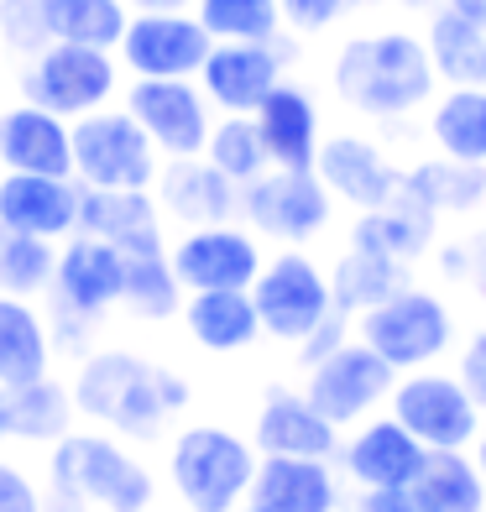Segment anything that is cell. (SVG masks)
Listing matches in <instances>:
<instances>
[{
	"label": "cell",
	"mask_w": 486,
	"mask_h": 512,
	"mask_svg": "<svg viewBox=\"0 0 486 512\" xmlns=\"http://www.w3.org/2000/svg\"><path fill=\"white\" fill-rule=\"evenodd\" d=\"M68 387H74V408L84 418H95L100 429L121 439H136V445H152L168 429V418L189 408V382L173 366H157L121 345L79 356Z\"/></svg>",
	"instance_id": "cell-1"
},
{
	"label": "cell",
	"mask_w": 486,
	"mask_h": 512,
	"mask_svg": "<svg viewBox=\"0 0 486 512\" xmlns=\"http://www.w3.org/2000/svg\"><path fill=\"white\" fill-rule=\"evenodd\" d=\"M48 486L95 512H152L157 481L110 429H74L48 455Z\"/></svg>",
	"instance_id": "cell-2"
},
{
	"label": "cell",
	"mask_w": 486,
	"mask_h": 512,
	"mask_svg": "<svg viewBox=\"0 0 486 512\" xmlns=\"http://www.w3.org/2000/svg\"><path fill=\"white\" fill-rule=\"evenodd\" d=\"M121 293H126V251H115L100 236H84V230L68 236L58 246V267H53V288H48V298H53V314H48L53 345L79 356L89 330L121 309Z\"/></svg>",
	"instance_id": "cell-3"
},
{
	"label": "cell",
	"mask_w": 486,
	"mask_h": 512,
	"mask_svg": "<svg viewBox=\"0 0 486 512\" xmlns=\"http://www.w3.org/2000/svg\"><path fill=\"white\" fill-rule=\"evenodd\" d=\"M335 89L366 115H403L429 100L434 58L419 37H403V32L356 37L340 48Z\"/></svg>",
	"instance_id": "cell-4"
},
{
	"label": "cell",
	"mask_w": 486,
	"mask_h": 512,
	"mask_svg": "<svg viewBox=\"0 0 486 512\" xmlns=\"http://www.w3.org/2000/svg\"><path fill=\"white\" fill-rule=\"evenodd\" d=\"M257 445L225 424H189L173 434L168 481L189 512H241L251 476H257Z\"/></svg>",
	"instance_id": "cell-5"
},
{
	"label": "cell",
	"mask_w": 486,
	"mask_h": 512,
	"mask_svg": "<svg viewBox=\"0 0 486 512\" xmlns=\"http://www.w3.org/2000/svg\"><path fill=\"white\" fill-rule=\"evenodd\" d=\"M115 79H121V58H110L105 48L53 42V48H42L37 58L21 63L16 89L27 105H42V110L63 115V121H79V115L110 105Z\"/></svg>",
	"instance_id": "cell-6"
},
{
	"label": "cell",
	"mask_w": 486,
	"mask_h": 512,
	"mask_svg": "<svg viewBox=\"0 0 486 512\" xmlns=\"http://www.w3.org/2000/svg\"><path fill=\"white\" fill-rule=\"evenodd\" d=\"M157 147L131 110H89L74 121V178L84 189H152Z\"/></svg>",
	"instance_id": "cell-7"
},
{
	"label": "cell",
	"mask_w": 486,
	"mask_h": 512,
	"mask_svg": "<svg viewBox=\"0 0 486 512\" xmlns=\"http://www.w3.org/2000/svg\"><path fill=\"white\" fill-rule=\"evenodd\" d=\"M251 304H257L262 335L304 345L319 324L335 314V293H330L324 272L309 262V256L283 251V256H272V267L257 272V283H251Z\"/></svg>",
	"instance_id": "cell-8"
},
{
	"label": "cell",
	"mask_w": 486,
	"mask_h": 512,
	"mask_svg": "<svg viewBox=\"0 0 486 512\" xmlns=\"http://www.w3.org/2000/svg\"><path fill=\"white\" fill-rule=\"evenodd\" d=\"M392 418L419 439L424 450H466L481 434V408L460 377L419 371L392 387Z\"/></svg>",
	"instance_id": "cell-9"
},
{
	"label": "cell",
	"mask_w": 486,
	"mask_h": 512,
	"mask_svg": "<svg viewBox=\"0 0 486 512\" xmlns=\"http://www.w3.org/2000/svg\"><path fill=\"white\" fill-rule=\"evenodd\" d=\"M361 340L392 366V371H413L429 366L439 351L450 345V309L429 293L398 288L387 304L361 314Z\"/></svg>",
	"instance_id": "cell-10"
},
{
	"label": "cell",
	"mask_w": 486,
	"mask_h": 512,
	"mask_svg": "<svg viewBox=\"0 0 486 512\" xmlns=\"http://www.w3.org/2000/svg\"><path fill=\"white\" fill-rule=\"evenodd\" d=\"M215 37L189 11H136L121 37V63L136 79H194L210 58Z\"/></svg>",
	"instance_id": "cell-11"
},
{
	"label": "cell",
	"mask_w": 486,
	"mask_h": 512,
	"mask_svg": "<svg viewBox=\"0 0 486 512\" xmlns=\"http://www.w3.org/2000/svg\"><path fill=\"white\" fill-rule=\"evenodd\" d=\"M392 371L372 345H351L345 340L340 351H330L324 361L309 366V387H304V398L330 418V424H356V418H366L382 398H392Z\"/></svg>",
	"instance_id": "cell-12"
},
{
	"label": "cell",
	"mask_w": 486,
	"mask_h": 512,
	"mask_svg": "<svg viewBox=\"0 0 486 512\" xmlns=\"http://www.w3.org/2000/svg\"><path fill=\"white\" fill-rule=\"evenodd\" d=\"M126 110L162 157H204L210 105H204V89H194L189 79H136L126 89Z\"/></svg>",
	"instance_id": "cell-13"
},
{
	"label": "cell",
	"mask_w": 486,
	"mask_h": 512,
	"mask_svg": "<svg viewBox=\"0 0 486 512\" xmlns=\"http://www.w3.org/2000/svg\"><path fill=\"white\" fill-rule=\"evenodd\" d=\"M246 220L267 230L277 241H304L330 220V189L319 173H293V168H272L262 178H251L241 189Z\"/></svg>",
	"instance_id": "cell-14"
},
{
	"label": "cell",
	"mask_w": 486,
	"mask_h": 512,
	"mask_svg": "<svg viewBox=\"0 0 486 512\" xmlns=\"http://www.w3.org/2000/svg\"><path fill=\"white\" fill-rule=\"evenodd\" d=\"M168 262H173L178 283L189 293H220V288H251L257 283L262 251L236 225H199L168 251Z\"/></svg>",
	"instance_id": "cell-15"
},
{
	"label": "cell",
	"mask_w": 486,
	"mask_h": 512,
	"mask_svg": "<svg viewBox=\"0 0 486 512\" xmlns=\"http://www.w3.org/2000/svg\"><path fill=\"white\" fill-rule=\"evenodd\" d=\"M84 183L48 173H0V225L63 246L79 230Z\"/></svg>",
	"instance_id": "cell-16"
},
{
	"label": "cell",
	"mask_w": 486,
	"mask_h": 512,
	"mask_svg": "<svg viewBox=\"0 0 486 512\" xmlns=\"http://www.w3.org/2000/svg\"><path fill=\"white\" fill-rule=\"evenodd\" d=\"M0 173L74 178V121L16 100L0 110Z\"/></svg>",
	"instance_id": "cell-17"
},
{
	"label": "cell",
	"mask_w": 486,
	"mask_h": 512,
	"mask_svg": "<svg viewBox=\"0 0 486 512\" xmlns=\"http://www.w3.org/2000/svg\"><path fill=\"white\" fill-rule=\"evenodd\" d=\"M283 74L277 42H215L199 68L204 100H215L225 115H257V105L272 95Z\"/></svg>",
	"instance_id": "cell-18"
},
{
	"label": "cell",
	"mask_w": 486,
	"mask_h": 512,
	"mask_svg": "<svg viewBox=\"0 0 486 512\" xmlns=\"http://www.w3.org/2000/svg\"><path fill=\"white\" fill-rule=\"evenodd\" d=\"M424 455L429 450L398 418H372V424L356 429V439H345L340 465L361 492H408L413 476L424 471Z\"/></svg>",
	"instance_id": "cell-19"
},
{
	"label": "cell",
	"mask_w": 486,
	"mask_h": 512,
	"mask_svg": "<svg viewBox=\"0 0 486 512\" xmlns=\"http://www.w3.org/2000/svg\"><path fill=\"white\" fill-rule=\"evenodd\" d=\"M257 455H293V460H335L340 455V429L324 418L304 392L272 387L257 408V429H251Z\"/></svg>",
	"instance_id": "cell-20"
},
{
	"label": "cell",
	"mask_w": 486,
	"mask_h": 512,
	"mask_svg": "<svg viewBox=\"0 0 486 512\" xmlns=\"http://www.w3.org/2000/svg\"><path fill=\"white\" fill-rule=\"evenodd\" d=\"M79 230L84 236H100L126 256H157L162 246V215L152 189H84L79 204ZM74 230V236H79Z\"/></svg>",
	"instance_id": "cell-21"
},
{
	"label": "cell",
	"mask_w": 486,
	"mask_h": 512,
	"mask_svg": "<svg viewBox=\"0 0 486 512\" xmlns=\"http://www.w3.org/2000/svg\"><path fill=\"white\" fill-rule=\"evenodd\" d=\"M157 204L183 225H230L241 209V183H230L210 157H168V168L157 173Z\"/></svg>",
	"instance_id": "cell-22"
},
{
	"label": "cell",
	"mask_w": 486,
	"mask_h": 512,
	"mask_svg": "<svg viewBox=\"0 0 486 512\" xmlns=\"http://www.w3.org/2000/svg\"><path fill=\"white\" fill-rule=\"evenodd\" d=\"M246 512H340V481L330 460L262 455L246 492Z\"/></svg>",
	"instance_id": "cell-23"
},
{
	"label": "cell",
	"mask_w": 486,
	"mask_h": 512,
	"mask_svg": "<svg viewBox=\"0 0 486 512\" xmlns=\"http://www.w3.org/2000/svg\"><path fill=\"white\" fill-rule=\"evenodd\" d=\"M74 387L58 377L0 387V445H58L63 434H74Z\"/></svg>",
	"instance_id": "cell-24"
},
{
	"label": "cell",
	"mask_w": 486,
	"mask_h": 512,
	"mask_svg": "<svg viewBox=\"0 0 486 512\" xmlns=\"http://www.w3.org/2000/svg\"><path fill=\"white\" fill-rule=\"evenodd\" d=\"M314 173L324 178V189H335L340 199H351L361 209H382L403 194L398 173L382 162V152L372 142H356V136H335L324 142L314 157Z\"/></svg>",
	"instance_id": "cell-25"
},
{
	"label": "cell",
	"mask_w": 486,
	"mask_h": 512,
	"mask_svg": "<svg viewBox=\"0 0 486 512\" xmlns=\"http://www.w3.org/2000/svg\"><path fill=\"white\" fill-rule=\"evenodd\" d=\"M257 131L262 147L272 157V168H293V173H314L319 157V115L314 100L293 84H277L272 95L257 105Z\"/></svg>",
	"instance_id": "cell-26"
},
{
	"label": "cell",
	"mask_w": 486,
	"mask_h": 512,
	"mask_svg": "<svg viewBox=\"0 0 486 512\" xmlns=\"http://www.w3.org/2000/svg\"><path fill=\"white\" fill-rule=\"evenodd\" d=\"M53 330L32 298H11L0 293V387H21V382H42L53 377Z\"/></svg>",
	"instance_id": "cell-27"
},
{
	"label": "cell",
	"mask_w": 486,
	"mask_h": 512,
	"mask_svg": "<svg viewBox=\"0 0 486 512\" xmlns=\"http://www.w3.org/2000/svg\"><path fill=\"white\" fill-rule=\"evenodd\" d=\"M183 324H189L194 345H204V351H215V356L246 351V345L262 335V319H257V304H251V288L189 293V304H183Z\"/></svg>",
	"instance_id": "cell-28"
},
{
	"label": "cell",
	"mask_w": 486,
	"mask_h": 512,
	"mask_svg": "<svg viewBox=\"0 0 486 512\" xmlns=\"http://www.w3.org/2000/svg\"><path fill=\"white\" fill-rule=\"evenodd\" d=\"M408 492L424 512H486V476L466 450H429Z\"/></svg>",
	"instance_id": "cell-29"
},
{
	"label": "cell",
	"mask_w": 486,
	"mask_h": 512,
	"mask_svg": "<svg viewBox=\"0 0 486 512\" xmlns=\"http://www.w3.org/2000/svg\"><path fill=\"white\" fill-rule=\"evenodd\" d=\"M429 58L460 89H486V21H471L445 6L429 27Z\"/></svg>",
	"instance_id": "cell-30"
},
{
	"label": "cell",
	"mask_w": 486,
	"mask_h": 512,
	"mask_svg": "<svg viewBox=\"0 0 486 512\" xmlns=\"http://www.w3.org/2000/svg\"><path fill=\"white\" fill-rule=\"evenodd\" d=\"M398 256H387V251H377V246H351L345 251V262L335 267V277H330V293H335V309H377V304H387L392 293H398Z\"/></svg>",
	"instance_id": "cell-31"
},
{
	"label": "cell",
	"mask_w": 486,
	"mask_h": 512,
	"mask_svg": "<svg viewBox=\"0 0 486 512\" xmlns=\"http://www.w3.org/2000/svg\"><path fill=\"white\" fill-rule=\"evenodd\" d=\"M48 6L53 42H84V48L115 53L126 37V0H42Z\"/></svg>",
	"instance_id": "cell-32"
},
{
	"label": "cell",
	"mask_w": 486,
	"mask_h": 512,
	"mask_svg": "<svg viewBox=\"0 0 486 512\" xmlns=\"http://www.w3.org/2000/svg\"><path fill=\"white\" fill-rule=\"evenodd\" d=\"M121 309L142 324H162L183 314V283L168 262V251L157 256H126V293H121Z\"/></svg>",
	"instance_id": "cell-33"
},
{
	"label": "cell",
	"mask_w": 486,
	"mask_h": 512,
	"mask_svg": "<svg viewBox=\"0 0 486 512\" xmlns=\"http://www.w3.org/2000/svg\"><path fill=\"white\" fill-rule=\"evenodd\" d=\"M434 142L450 162H486V89H455L434 105Z\"/></svg>",
	"instance_id": "cell-34"
},
{
	"label": "cell",
	"mask_w": 486,
	"mask_h": 512,
	"mask_svg": "<svg viewBox=\"0 0 486 512\" xmlns=\"http://www.w3.org/2000/svg\"><path fill=\"white\" fill-rule=\"evenodd\" d=\"M53 267H58V246L53 241H37V236H21V230L0 225V293L48 298Z\"/></svg>",
	"instance_id": "cell-35"
},
{
	"label": "cell",
	"mask_w": 486,
	"mask_h": 512,
	"mask_svg": "<svg viewBox=\"0 0 486 512\" xmlns=\"http://www.w3.org/2000/svg\"><path fill=\"white\" fill-rule=\"evenodd\" d=\"M356 241H361V246H377V251H387V256H398V262H408V256L429 241V204H419V199L403 189L392 204L366 209Z\"/></svg>",
	"instance_id": "cell-36"
},
{
	"label": "cell",
	"mask_w": 486,
	"mask_h": 512,
	"mask_svg": "<svg viewBox=\"0 0 486 512\" xmlns=\"http://www.w3.org/2000/svg\"><path fill=\"white\" fill-rule=\"evenodd\" d=\"M204 157L230 178V183H246L267 173V147H262V131H257V115H225L220 126H210V142H204Z\"/></svg>",
	"instance_id": "cell-37"
},
{
	"label": "cell",
	"mask_w": 486,
	"mask_h": 512,
	"mask_svg": "<svg viewBox=\"0 0 486 512\" xmlns=\"http://www.w3.org/2000/svg\"><path fill=\"white\" fill-rule=\"evenodd\" d=\"M194 16L215 42H277V27H283L277 0H199Z\"/></svg>",
	"instance_id": "cell-38"
},
{
	"label": "cell",
	"mask_w": 486,
	"mask_h": 512,
	"mask_svg": "<svg viewBox=\"0 0 486 512\" xmlns=\"http://www.w3.org/2000/svg\"><path fill=\"white\" fill-rule=\"evenodd\" d=\"M403 189L419 199V204H445V209H466L481 199L486 189V173H476L471 162H450V168H424V173H413Z\"/></svg>",
	"instance_id": "cell-39"
},
{
	"label": "cell",
	"mask_w": 486,
	"mask_h": 512,
	"mask_svg": "<svg viewBox=\"0 0 486 512\" xmlns=\"http://www.w3.org/2000/svg\"><path fill=\"white\" fill-rule=\"evenodd\" d=\"M0 48L11 58H37L42 48H53L48 6L42 0H0Z\"/></svg>",
	"instance_id": "cell-40"
},
{
	"label": "cell",
	"mask_w": 486,
	"mask_h": 512,
	"mask_svg": "<svg viewBox=\"0 0 486 512\" xmlns=\"http://www.w3.org/2000/svg\"><path fill=\"white\" fill-rule=\"evenodd\" d=\"M0 512H48V492L32 481L27 465L0 455Z\"/></svg>",
	"instance_id": "cell-41"
},
{
	"label": "cell",
	"mask_w": 486,
	"mask_h": 512,
	"mask_svg": "<svg viewBox=\"0 0 486 512\" xmlns=\"http://www.w3.org/2000/svg\"><path fill=\"white\" fill-rule=\"evenodd\" d=\"M283 6V21L298 32H324L340 11H351L356 0H277Z\"/></svg>",
	"instance_id": "cell-42"
},
{
	"label": "cell",
	"mask_w": 486,
	"mask_h": 512,
	"mask_svg": "<svg viewBox=\"0 0 486 512\" xmlns=\"http://www.w3.org/2000/svg\"><path fill=\"white\" fill-rule=\"evenodd\" d=\"M460 382H466V392L476 398V408L486 413V330L466 345V356H460Z\"/></svg>",
	"instance_id": "cell-43"
},
{
	"label": "cell",
	"mask_w": 486,
	"mask_h": 512,
	"mask_svg": "<svg viewBox=\"0 0 486 512\" xmlns=\"http://www.w3.org/2000/svg\"><path fill=\"white\" fill-rule=\"evenodd\" d=\"M340 345H345V309H335V314L324 319L319 330H314V335L304 340V366L324 361V356H330V351H340Z\"/></svg>",
	"instance_id": "cell-44"
},
{
	"label": "cell",
	"mask_w": 486,
	"mask_h": 512,
	"mask_svg": "<svg viewBox=\"0 0 486 512\" xmlns=\"http://www.w3.org/2000/svg\"><path fill=\"white\" fill-rule=\"evenodd\" d=\"M345 512H424L413 492H356Z\"/></svg>",
	"instance_id": "cell-45"
},
{
	"label": "cell",
	"mask_w": 486,
	"mask_h": 512,
	"mask_svg": "<svg viewBox=\"0 0 486 512\" xmlns=\"http://www.w3.org/2000/svg\"><path fill=\"white\" fill-rule=\"evenodd\" d=\"M48 512H95V507H84L79 497H68V492H53V486H48Z\"/></svg>",
	"instance_id": "cell-46"
},
{
	"label": "cell",
	"mask_w": 486,
	"mask_h": 512,
	"mask_svg": "<svg viewBox=\"0 0 486 512\" xmlns=\"http://www.w3.org/2000/svg\"><path fill=\"white\" fill-rule=\"evenodd\" d=\"M126 6H136V11H183L189 0H126Z\"/></svg>",
	"instance_id": "cell-47"
},
{
	"label": "cell",
	"mask_w": 486,
	"mask_h": 512,
	"mask_svg": "<svg viewBox=\"0 0 486 512\" xmlns=\"http://www.w3.org/2000/svg\"><path fill=\"white\" fill-rule=\"evenodd\" d=\"M476 465H481V476H486V429L476 434Z\"/></svg>",
	"instance_id": "cell-48"
}]
</instances>
